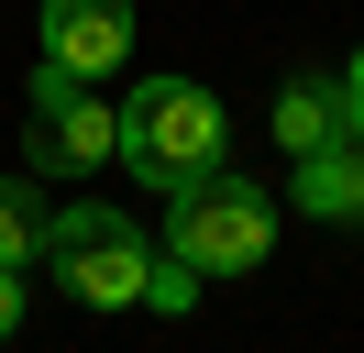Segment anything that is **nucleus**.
I'll list each match as a JSON object with an SVG mask.
<instances>
[{
  "label": "nucleus",
  "mask_w": 364,
  "mask_h": 353,
  "mask_svg": "<svg viewBox=\"0 0 364 353\" xmlns=\"http://www.w3.org/2000/svg\"><path fill=\"white\" fill-rule=\"evenodd\" d=\"M166 254H188L199 276H254V265L276 254V199L254 188V176L210 166L199 188L166 199Z\"/></svg>",
  "instance_id": "obj_3"
},
{
  "label": "nucleus",
  "mask_w": 364,
  "mask_h": 353,
  "mask_svg": "<svg viewBox=\"0 0 364 353\" xmlns=\"http://www.w3.org/2000/svg\"><path fill=\"white\" fill-rule=\"evenodd\" d=\"M342 132L364 144V44H353V66H342Z\"/></svg>",
  "instance_id": "obj_10"
},
{
  "label": "nucleus",
  "mask_w": 364,
  "mask_h": 353,
  "mask_svg": "<svg viewBox=\"0 0 364 353\" xmlns=\"http://www.w3.org/2000/svg\"><path fill=\"white\" fill-rule=\"evenodd\" d=\"M111 154H122V110L100 88H77L67 66H33V88H23V166L33 176H100Z\"/></svg>",
  "instance_id": "obj_4"
},
{
  "label": "nucleus",
  "mask_w": 364,
  "mask_h": 353,
  "mask_svg": "<svg viewBox=\"0 0 364 353\" xmlns=\"http://www.w3.org/2000/svg\"><path fill=\"white\" fill-rule=\"evenodd\" d=\"M23 331V265H0V342Z\"/></svg>",
  "instance_id": "obj_11"
},
{
  "label": "nucleus",
  "mask_w": 364,
  "mask_h": 353,
  "mask_svg": "<svg viewBox=\"0 0 364 353\" xmlns=\"http://www.w3.org/2000/svg\"><path fill=\"white\" fill-rule=\"evenodd\" d=\"M45 221H55V199H45V176H0V265H33L45 254Z\"/></svg>",
  "instance_id": "obj_8"
},
{
  "label": "nucleus",
  "mask_w": 364,
  "mask_h": 353,
  "mask_svg": "<svg viewBox=\"0 0 364 353\" xmlns=\"http://www.w3.org/2000/svg\"><path fill=\"white\" fill-rule=\"evenodd\" d=\"M122 154L111 166H133L155 199H177V188H199L210 166H232V122H221V100H210L199 78H144V88H122Z\"/></svg>",
  "instance_id": "obj_1"
},
{
  "label": "nucleus",
  "mask_w": 364,
  "mask_h": 353,
  "mask_svg": "<svg viewBox=\"0 0 364 353\" xmlns=\"http://www.w3.org/2000/svg\"><path fill=\"white\" fill-rule=\"evenodd\" d=\"M287 199H298L309 221H364V144L342 132V144L298 154V166H287Z\"/></svg>",
  "instance_id": "obj_6"
},
{
  "label": "nucleus",
  "mask_w": 364,
  "mask_h": 353,
  "mask_svg": "<svg viewBox=\"0 0 364 353\" xmlns=\"http://www.w3.org/2000/svg\"><path fill=\"white\" fill-rule=\"evenodd\" d=\"M276 144H287V166L320 154V144H342V78H287L276 88Z\"/></svg>",
  "instance_id": "obj_7"
},
{
  "label": "nucleus",
  "mask_w": 364,
  "mask_h": 353,
  "mask_svg": "<svg viewBox=\"0 0 364 353\" xmlns=\"http://www.w3.org/2000/svg\"><path fill=\"white\" fill-rule=\"evenodd\" d=\"M199 265H188V254H155V265H144V309H155V320H188V309H199Z\"/></svg>",
  "instance_id": "obj_9"
},
{
  "label": "nucleus",
  "mask_w": 364,
  "mask_h": 353,
  "mask_svg": "<svg viewBox=\"0 0 364 353\" xmlns=\"http://www.w3.org/2000/svg\"><path fill=\"white\" fill-rule=\"evenodd\" d=\"M33 33H45V66H67L77 88H100L133 56V0H33Z\"/></svg>",
  "instance_id": "obj_5"
},
{
  "label": "nucleus",
  "mask_w": 364,
  "mask_h": 353,
  "mask_svg": "<svg viewBox=\"0 0 364 353\" xmlns=\"http://www.w3.org/2000/svg\"><path fill=\"white\" fill-rule=\"evenodd\" d=\"M33 265H45L77 309H144V265H155V243H144L111 199H67V210L45 221V254H33Z\"/></svg>",
  "instance_id": "obj_2"
}]
</instances>
